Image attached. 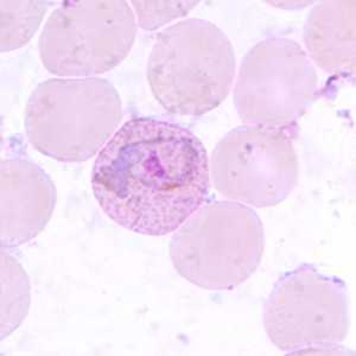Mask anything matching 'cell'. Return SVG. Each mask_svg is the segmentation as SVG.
<instances>
[{"label": "cell", "instance_id": "cell-1", "mask_svg": "<svg viewBox=\"0 0 356 356\" xmlns=\"http://www.w3.org/2000/svg\"><path fill=\"white\" fill-rule=\"evenodd\" d=\"M206 147L191 130L156 118H134L106 144L92 171L102 211L147 236L177 231L211 191Z\"/></svg>", "mask_w": 356, "mask_h": 356}, {"label": "cell", "instance_id": "cell-2", "mask_svg": "<svg viewBox=\"0 0 356 356\" xmlns=\"http://www.w3.org/2000/svg\"><path fill=\"white\" fill-rule=\"evenodd\" d=\"M235 53L222 30L189 18L158 35L147 62V81L164 110L200 117L215 110L231 92Z\"/></svg>", "mask_w": 356, "mask_h": 356}, {"label": "cell", "instance_id": "cell-3", "mask_svg": "<svg viewBox=\"0 0 356 356\" xmlns=\"http://www.w3.org/2000/svg\"><path fill=\"white\" fill-rule=\"evenodd\" d=\"M122 119V99L106 79H49L29 97L25 130L42 154L80 163L102 150Z\"/></svg>", "mask_w": 356, "mask_h": 356}, {"label": "cell", "instance_id": "cell-4", "mask_svg": "<svg viewBox=\"0 0 356 356\" xmlns=\"http://www.w3.org/2000/svg\"><path fill=\"white\" fill-rule=\"evenodd\" d=\"M265 233L252 208L211 201L191 215L171 238L178 275L206 290H232L245 283L263 259Z\"/></svg>", "mask_w": 356, "mask_h": 356}, {"label": "cell", "instance_id": "cell-5", "mask_svg": "<svg viewBox=\"0 0 356 356\" xmlns=\"http://www.w3.org/2000/svg\"><path fill=\"white\" fill-rule=\"evenodd\" d=\"M137 33L127 1H65L40 37V55L49 73L93 76L110 72L130 53Z\"/></svg>", "mask_w": 356, "mask_h": 356}, {"label": "cell", "instance_id": "cell-6", "mask_svg": "<svg viewBox=\"0 0 356 356\" xmlns=\"http://www.w3.org/2000/svg\"><path fill=\"white\" fill-rule=\"evenodd\" d=\"M264 327L282 352L334 347L348 334L347 285L302 264L277 280L264 305Z\"/></svg>", "mask_w": 356, "mask_h": 356}, {"label": "cell", "instance_id": "cell-7", "mask_svg": "<svg viewBox=\"0 0 356 356\" xmlns=\"http://www.w3.org/2000/svg\"><path fill=\"white\" fill-rule=\"evenodd\" d=\"M318 76L300 43L268 37L243 57L234 105L248 125L291 129L318 97Z\"/></svg>", "mask_w": 356, "mask_h": 356}, {"label": "cell", "instance_id": "cell-8", "mask_svg": "<svg viewBox=\"0 0 356 356\" xmlns=\"http://www.w3.org/2000/svg\"><path fill=\"white\" fill-rule=\"evenodd\" d=\"M209 170L215 189L225 197L257 208L280 204L298 183L292 127H235L215 146Z\"/></svg>", "mask_w": 356, "mask_h": 356}, {"label": "cell", "instance_id": "cell-9", "mask_svg": "<svg viewBox=\"0 0 356 356\" xmlns=\"http://www.w3.org/2000/svg\"><path fill=\"white\" fill-rule=\"evenodd\" d=\"M1 246H21L35 239L56 204V188L45 171L25 157L1 161Z\"/></svg>", "mask_w": 356, "mask_h": 356}, {"label": "cell", "instance_id": "cell-10", "mask_svg": "<svg viewBox=\"0 0 356 356\" xmlns=\"http://www.w3.org/2000/svg\"><path fill=\"white\" fill-rule=\"evenodd\" d=\"M356 1H321L309 13L304 43L325 73L355 75Z\"/></svg>", "mask_w": 356, "mask_h": 356}, {"label": "cell", "instance_id": "cell-11", "mask_svg": "<svg viewBox=\"0 0 356 356\" xmlns=\"http://www.w3.org/2000/svg\"><path fill=\"white\" fill-rule=\"evenodd\" d=\"M1 51L26 44L47 13L44 1H1Z\"/></svg>", "mask_w": 356, "mask_h": 356}, {"label": "cell", "instance_id": "cell-12", "mask_svg": "<svg viewBox=\"0 0 356 356\" xmlns=\"http://www.w3.org/2000/svg\"><path fill=\"white\" fill-rule=\"evenodd\" d=\"M197 4H199V1H193V3H188V1H184V3L134 1L132 3L138 15L139 25L145 30H154L166 22L172 21L179 16H184Z\"/></svg>", "mask_w": 356, "mask_h": 356}]
</instances>
